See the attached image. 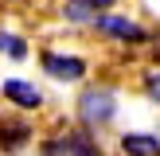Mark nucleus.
<instances>
[{
  "label": "nucleus",
  "mask_w": 160,
  "mask_h": 156,
  "mask_svg": "<svg viewBox=\"0 0 160 156\" xmlns=\"http://www.w3.org/2000/svg\"><path fill=\"white\" fill-rule=\"evenodd\" d=\"M62 137H67L70 156H102V148L94 144V137H86V133H62Z\"/></svg>",
  "instance_id": "423d86ee"
},
{
  "label": "nucleus",
  "mask_w": 160,
  "mask_h": 156,
  "mask_svg": "<svg viewBox=\"0 0 160 156\" xmlns=\"http://www.w3.org/2000/svg\"><path fill=\"white\" fill-rule=\"evenodd\" d=\"M82 4H90V8H109L113 0H82Z\"/></svg>",
  "instance_id": "9d476101"
},
{
  "label": "nucleus",
  "mask_w": 160,
  "mask_h": 156,
  "mask_svg": "<svg viewBox=\"0 0 160 156\" xmlns=\"http://www.w3.org/2000/svg\"><path fill=\"white\" fill-rule=\"evenodd\" d=\"M43 70L51 78H62V82H70V78H82L86 74V62L74 59V55H43Z\"/></svg>",
  "instance_id": "7ed1b4c3"
},
{
  "label": "nucleus",
  "mask_w": 160,
  "mask_h": 156,
  "mask_svg": "<svg viewBox=\"0 0 160 156\" xmlns=\"http://www.w3.org/2000/svg\"><path fill=\"white\" fill-rule=\"evenodd\" d=\"M113 117V94L109 90H86L82 94V121L86 125H102Z\"/></svg>",
  "instance_id": "f257e3e1"
},
{
  "label": "nucleus",
  "mask_w": 160,
  "mask_h": 156,
  "mask_svg": "<svg viewBox=\"0 0 160 156\" xmlns=\"http://www.w3.org/2000/svg\"><path fill=\"white\" fill-rule=\"evenodd\" d=\"M0 51H8L12 59H23V55H28V47H23V39H20V35H8V31H0Z\"/></svg>",
  "instance_id": "6e6552de"
},
{
  "label": "nucleus",
  "mask_w": 160,
  "mask_h": 156,
  "mask_svg": "<svg viewBox=\"0 0 160 156\" xmlns=\"http://www.w3.org/2000/svg\"><path fill=\"white\" fill-rule=\"evenodd\" d=\"M145 90H148L152 101H160V70H148V74H145Z\"/></svg>",
  "instance_id": "1a4fd4ad"
},
{
  "label": "nucleus",
  "mask_w": 160,
  "mask_h": 156,
  "mask_svg": "<svg viewBox=\"0 0 160 156\" xmlns=\"http://www.w3.org/2000/svg\"><path fill=\"white\" fill-rule=\"evenodd\" d=\"M0 94H4L12 105H20V109H39V105H43V94H39L35 86L20 82V78H8V82L0 86Z\"/></svg>",
  "instance_id": "20e7f679"
},
{
  "label": "nucleus",
  "mask_w": 160,
  "mask_h": 156,
  "mask_svg": "<svg viewBox=\"0 0 160 156\" xmlns=\"http://www.w3.org/2000/svg\"><path fill=\"white\" fill-rule=\"evenodd\" d=\"M28 137H31V129L28 125H0V148H20V144H28Z\"/></svg>",
  "instance_id": "0eeeda50"
},
{
  "label": "nucleus",
  "mask_w": 160,
  "mask_h": 156,
  "mask_svg": "<svg viewBox=\"0 0 160 156\" xmlns=\"http://www.w3.org/2000/svg\"><path fill=\"white\" fill-rule=\"evenodd\" d=\"M121 152L125 156H160V137H148V133H125V137H121Z\"/></svg>",
  "instance_id": "39448f33"
},
{
  "label": "nucleus",
  "mask_w": 160,
  "mask_h": 156,
  "mask_svg": "<svg viewBox=\"0 0 160 156\" xmlns=\"http://www.w3.org/2000/svg\"><path fill=\"white\" fill-rule=\"evenodd\" d=\"M98 27L106 31V35L125 39V43H148V31L141 27V23L125 20V16H98Z\"/></svg>",
  "instance_id": "f03ea898"
}]
</instances>
